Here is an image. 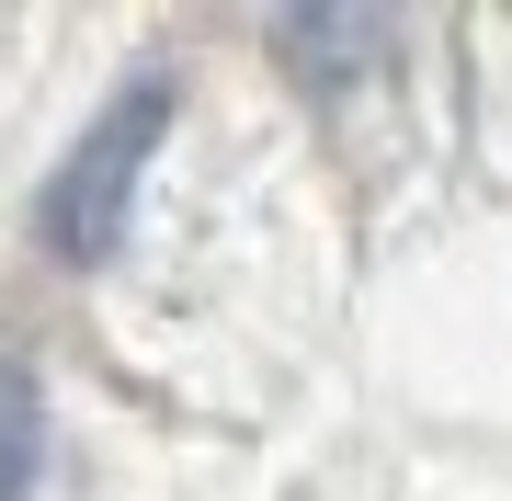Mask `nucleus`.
Masks as SVG:
<instances>
[{
    "label": "nucleus",
    "instance_id": "obj_1",
    "mask_svg": "<svg viewBox=\"0 0 512 501\" xmlns=\"http://www.w3.org/2000/svg\"><path fill=\"white\" fill-rule=\"evenodd\" d=\"M160 137H171V80H126L92 114V137L46 183V251L57 262H114L126 251V205H137V171L160 160Z\"/></svg>",
    "mask_w": 512,
    "mask_h": 501
},
{
    "label": "nucleus",
    "instance_id": "obj_2",
    "mask_svg": "<svg viewBox=\"0 0 512 501\" xmlns=\"http://www.w3.org/2000/svg\"><path fill=\"white\" fill-rule=\"evenodd\" d=\"M23 479H35V388L0 376V501H23Z\"/></svg>",
    "mask_w": 512,
    "mask_h": 501
}]
</instances>
